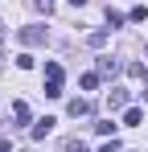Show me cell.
I'll use <instances>...</instances> for the list:
<instances>
[{
	"instance_id": "cell-4",
	"label": "cell",
	"mask_w": 148,
	"mask_h": 152,
	"mask_svg": "<svg viewBox=\"0 0 148 152\" xmlns=\"http://www.w3.org/2000/svg\"><path fill=\"white\" fill-rule=\"evenodd\" d=\"M53 124H58V119H53V115H45V119H37V124H33V132H29V136H33V140H45L49 132H53Z\"/></svg>"
},
{
	"instance_id": "cell-10",
	"label": "cell",
	"mask_w": 148,
	"mask_h": 152,
	"mask_svg": "<svg viewBox=\"0 0 148 152\" xmlns=\"http://www.w3.org/2000/svg\"><path fill=\"white\" fill-rule=\"evenodd\" d=\"M123 25V12H115V8H107V25L103 29H119Z\"/></svg>"
},
{
	"instance_id": "cell-15",
	"label": "cell",
	"mask_w": 148,
	"mask_h": 152,
	"mask_svg": "<svg viewBox=\"0 0 148 152\" xmlns=\"http://www.w3.org/2000/svg\"><path fill=\"white\" fill-rule=\"evenodd\" d=\"M33 8H37V12H45V17H49V12H53V0H33Z\"/></svg>"
},
{
	"instance_id": "cell-1",
	"label": "cell",
	"mask_w": 148,
	"mask_h": 152,
	"mask_svg": "<svg viewBox=\"0 0 148 152\" xmlns=\"http://www.w3.org/2000/svg\"><path fill=\"white\" fill-rule=\"evenodd\" d=\"M21 41H25V45H45V41H49V29L45 25H25L21 29Z\"/></svg>"
},
{
	"instance_id": "cell-14",
	"label": "cell",
	"mask_w": 148,
	"mask_h": 152,
	"mask_svg": "<svg viewBox=\"0 0 148 152\" xmlns=\"http://www.w3.org/2000/svg\"><path fill=\"white\" fill-rule=\"evenodd\" d=\"M95 86H99V70L95 74H82V91H95Z\"/></svg>"
},
{
	"instance_id": "cell-13",
	"label": "cell",
	"mask_w": 148,
	"mask_h": 152,
	"mask_svg": "<svg viewBox=\"0 0 148 152\" xmlns=\"http://www.w3.org/2000/svg\"><path fill=\"white\" fill-rule=\"evenodd\" d=\"M107 33H111V29H99V33H91V37H86V41H91V45H95V50H99V45H103V41H107Z\"/></svg>"
},
{
	"instance_id": "cell-9",
	"label": "cell",
	"mask_w": 148,
	"mask_h": 152,
	"mask_svg": "<svg viewBox=\"0 0 148 152\" xmlns=\"http://www.w3.org/2000/svg\"><path fill=\"white\" fill-rule=\"evenodd\" d=\"M127 74H132V78H144V82H148V70H144V62H127Z\"/></svg>"
},
{
	"instance_id": "cell-18",
	"label": "cell",
	"mask_w": 148,
	"mask_h": 152,
	"mask_svg": "<svg viewBox=\"0 0 148 152\" xmlns=\"http://www.w3.org/2000/svg\"><path fill=\"white\" fill-rule=\"evenodd\" d=\"M99 152H119V140L111 136V140H107V144H103V148H99Z\"/></svg>"
},
{
	"instance_id": "cell-3",
	"label": "cell",
	"mask_w": 148,
	"mask_h": 152,
	"mask_svg": "<svg viewBox=\"0 0 148 152\" xmlns=\"http://www.w3.org/2000/svg\"><path fill=\"white\" fill-rule=\"evenodd\" d=\"M107 111H111V115H115V111H127V91L111 86V91H107Z\"/></svg>"
},
{
	"instance_id": "cell-2",
	"label": "cell",
	"mask_w": 148,
	"mask_h": 152,
	"mask_svg": "<svg viewBox=\"0 0 148 152\" xmlns=\"http://www.w3.org/2000/svg\"><path fill=\"white\" fill-rule=\"evenodd\" d=\"M95 66H99V74H103V78H115L119 70H127L119 58H95Z\"/></svg>"
},
{
	"instance_id": "cell-12",
	"label": "cell",
	"mask_w": 148,
	"mask_h": 152,
	"mask_svg": "<svg viewBox=\"0 0 148 152\" xmlns=\"http://www.w3.org/2000/svg\"><path fill=\"white\" fill-rule=\"evenodd\" d=\"M95 132H99V136H107V140H111V136H115V124H111V119H103V124H95Z\"/></svg>"
},
{
	"instance_id": "cell-16",
	"label": "cell",
	"mask_w": 148,
	"mask_h": 152,
	"mask_svg": "<svg viewBox=\"0 0 148 152\" xmlns=\"http://www.w3.org/2000/svg\"><path fill=\"white\" fill-rule=\"evenodd\" d=\"M45 78H62V66L58 62H45Z\"/></svg>"
},
{
	"instance_id": "cell-11",
	"label": "cell",
	"mask_w": 148,
	"mask_h": 152,
	"mask_svg": "<svg viewBox=\"0 0 148 152\" xmlns=\"http://www.w3.org/2000/svg\"><path fill=\"white\" fill-rule=\"evenodd\" d=\"M127 17H132V21H136V25H144V21H148V8H144V4H136V8H132V12H127Z\"/></svg>"
},
{
	"instance_id": "cell-21",
	"label": "cell",
	"mask_w": 148,
	"mask_h": 152,
	"mask_svg": "<svg viewBox=\"0 0 148 152\" xmlns=\"http://www.w3.org/2000/svg\"><path fill=\"white\" fill-rule=\"evenodd\" d=\"M144 58H148V50H144Z\"/></svg>"
},
{
	"instance_id": "cell-20",
	"label": "cell",
	"mask_w": 148,
	"mask_h": 152,
	"mask_svg": "<svg viewBox=\"0 0 148 152\" xmlns=\"http://www.w3.org/2000/svg\"><path fill=\"white\" fill-rule=\"evenodd\" d=\"M0 152H12V144H8V140H0Z\"/></svg>"
},
{
	"instance_id": "cell-5",
	"label": "cell",
	"mask_w": 148,
	"mask_h": 152,
	"mask_svg": "<svg viewBox=\"0 0 148 152\" xmlns=\"http://www.w3.org/2000/svg\"><path fill=\"white\" fill-rule=\"evenodd\" d=\"M66 111H70L74 119H78V115H91V103H86V99H70V107H66Z\"/></svg>"
},
{
	"instance_id": "cell-6",
	"label": "cell",
	"mask_w": 148,
	"mask_h": 152,
	"mask_svg": "<svg viewBox=\"0 0 148 152\" xmlns=\"http://www.w3.org/2000/svg\"><path fill=\"white\" fill-rule=\"evenodd\" d=\"M12 119H17V127L29 124V103H12Z\"/></svg>"
},
{
	"instance_id": "cell-7",
	"label": "cell",
	"mask_w": 148,
	"mask_h": 152,
	"mask_svg": "<svg viewBox=\"0 0 148 152\" xmlns=\"http://www.w3.org/2000/svg\"><path fill=\"white\" fill-rule=\"evenodd\" d=\"M123 124H127V127L144 124V111H140V107H127V111H123Z\"/></svg>"
},
{
	"instance_id": "cell-17",
	"label": "cell",
	"mask_w": 148,
	"mask_h": 152,
	"mask_svg": "<svg viewBox=\"0 0 148 152\" xmlns=\"http://www.w3.org/2000/svg\"><path fill=\"white\" fill-rule=\"evenodd\" d=\"M66 152H86V144L82 140H66Z\"/></svg>"
},
{
	"instance_id": "cell-8",
	"label": "cell",
	"mask_w": 148,
	"mask_h": 152,
	"mask_svg": "<svg viewBox=\"0 0 148 152\" xmlns=\"http://www.w3.org/2000/svg\"><path fill=\"white\" fill-rule=\"evenodd\" d=\"M45 95H49V99H62V78H49V82H45Z\"/></svg>"
},
{
	"instance_id": "cell-19",
	"label": "cell",
	"mask_w": 148,
	"mask_h": 152,
	"mask_svg": "<svg viewBox=\"0 0 148 152\" xmlns=\"http://www.w3.org/2000/svg\"><path fill=\"white\" fill-rule=\"evenodd\" d=\"M66 4H70V8H86V0H66Z\"/></svg>"
}]
</instances>
